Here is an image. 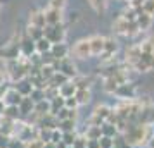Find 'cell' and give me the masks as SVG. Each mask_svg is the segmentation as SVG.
<instances>
[{
    "instance_id": "6da1fadb",
    "label": "cell",
    "mask_w": 154,
    "mask_h": 148,
    "mask_svg": "<svg viewBox=\"0 0 154 148\" xmlns=\"http://www.w3.org/2000/svg\"><path fill=\"white\" fill-rule=\"evenodd\" d=\"M123 138L128 143V147H146L149 145V141L152 138V126H147V124H128L123 133Z\"/></svg>"
},
{
    "instance_id": "7a4b0ae2",
    "label": "cell",
    "mask_w": 154,
    "mask_h": 148,
    "mask_svg": "<svg viewBox=\"0 0 154 148\" xmlns=\"http://www.w3.org/2000/svg\"><path fill=\"white\" fill-rule=\"evenodd\" d=\"M112 28H114V31H116L118 35H123V36H135L137 33H139L137 22L135 21H126L123 16H119L118 19L114 21Z\"/></svg>"
},
{
    "instance_id": "3957f363",
    "label": "cell",
    "mask_w": 154,
    "mask_h": 148,
    "mask_svg": "<svg viewBox=\"0 0 154 148\" xmlns=\"http://www.w3.org/2000/svg\"><path fill=\"white\" fill-rule=\"evenodd\" d=\"M43 38H47L52 45L54 43H64V40H66V26L64 24L45 26L43 28Z\"/></svg>"
},
{
    "instance_id": "277c9868",
    "label": "cell",
    "mask_w": 154,
    "mask_h": 148,
    "mask_svg": "<svg viewBox=\"0 0 154 148\" xmlns=\"http://www.w3.org/2000/svg\"><path fill=\"white\" fill-rule=\"evenodd\" d=\"M52 67H54L57 72H63L68 79H75L78 76L76 65H75V64H73V60H71V59H68V57H66V59H63V60H54Z\"/></svg>"
},
{
    "instance_id": "5b68a950",
    "label": "cell",
    "mask_w": 154,
    "mask_h": 148,
    "mask_svg": "<svg viewBox=\"0 0 154 148\" xmlns=\"http://www.w3.org/2000/svg\"><path fill=\"white\" fill-rule=\"evenodd\" d=\"M71 54L75 55V59H80V60H85L92 57L90 54V43H88V38H83V40H78L75 43V47L71 48Z\"/></svg>"
},
{
    "instance_id": "8992f818",
    "label": "cell",
    "mask_w": 154,
    "mask_h": 148,
    "mask_svg": "<svg viewBox=\"0 0 154 148\" xmlns=\"http://www.w3.org/2000/svg\"><path fill=\"white\" fill-rule=\"evenodd\" d=\"M109 112H111V109L107 105H97L94 109V112H92L88 124L90 126H100V124H104L106 119H107V115H109Z\"/></svg>"
},
{
    "instance_id": "52a82bcc",
    "label": "cell",
    "mask_w": 154,
    "mask_h": 148,
    "mask_svg": "<svg viewBox=\"0 0 154 148\" xmlns=\"http://www.w3.org/2000/svg\"><path fill=\"white\" fill-rule=\"evenodd\" d=\"M19 54H21L23 57H26V59H29L33 54H36L35 52V42L26 35V31L23 33L21 40H19Z\"/></svg>"
},
{
    "instance_id": "ba28073f",
    "label": "cell",
    "mask_w": 154,
    "mask_h": 148,
    "mask_svg": "<svg viewBox=\"0 0 154 148\" xmlns=\"http://www.w3.org/2000/svg\"><path fill=\"white\" fill-rule=\"evenodd\" d=\"M154 67V54H142L139 62L133 65L132 69L137 72H149Z\"/></svg>"
},
{
    "instance_id": "9c48e42d",
    "label": "cell",
    "mask_w": 154,
    "mask_h": 148,
    "mask_svg": "<svg viewBox=\"0 0 154 148\" xmlns=\"http://www.w3.org/2000/svg\"><path fill=\"white\" fill-rule=\"evenodd\" d=\"M45 14V24L47 26H56V24H63V10L59 9H52V7H47V10H43Z\"/></svg>"
},
{
    "instance_id": "30bf717a",
    "label": "cell",
    "mask_w": 154,
    "mask_h": 148,
    "mask_svg": "<svg viewBox=\"0 0 154 148\" xmlns=\"http://www.w3.org/2000/svg\"><path fill=\"white\" fill-rule=\"evenodd\" d=\"M140 55H142V50H140V45H130L125 52V62L128 64V67H133L135 64L139 62Z\"/></svg>"
},
{
    "instance_id": "8fae6325",
    "label": "cell",
    "mask_w": 154,
    "mask_h": 148,
    "mask_svg": "<svg viewBox=\"0 0 154 148\" xmlns=\"http://www.w3.org/2000/svg\"><path fill=\"white\" fill-rule=\"evenodd\" d=\"M116 97H119L121 100H133L135 98V86L132 83H123L116 88Z\"/></svg>"
},
{
    "instance_id": "7c38bea8",
    "label": "cell",
    "mask_w": 154,
    "mask_h": 148,
    "mask_svg": "<svg viewBox=\"0 0 154 148\" xmlns=\"http://www.w3.org/2000/svg\"><path fill=\"white\" fill-rule=\"evenodd\" d=\"M69 54V47L66 43H54L50 47V55L54 57V60H63Z\"/></svg>"
},
{
    "instance_id": "4fadbf2b",
    "label": "cell",
    "mask_w": 154,
    "mask_h": 148,
    "mask_svg": "<svg viewBox=\"0 0 154 148\" xmlns=\"http://www.w3.org/2000/svg\"><path fill=\"white\" fill-rule=\"evenodd\" d=\"M11 86H12L21 97H29V93H31V90H33V86H31V83H29L28 78H23V79H19V81H14Z\"/></svg>"
},
{
    "instance_id": "5bb4252c",
    "label": "cell",
    "mask_w": 154,
    "mask_h": 148,
    "mask_svg": "<svg viewBox=\"0 0 154 148\" xmlns=\"http://www.w3.org/2000/svg\"><path fill=\"white\" fill-rule=\"evenodd\" d=\"M21 100H23V97L19 95V93L16 91L12 86H9V90L5 91V95H4V98H2V102L5 103V107H9V105H14V107H17L19 103H21Z\"/></svg>"
},
{
    "instance_id": "9a60e30c",
    "label": "cell",
    "mask_w": 154,
    "mask_h": 148,
    "mask_svg": "<svg viewBox=\"0 0 154 148\" xmlns=\"http://www.w3.org/2000/svg\"><path fill=\"white\" fill-rule=\"evenodd\" d=\"M88 43H90V54L92 55H100L104 52V36H92L88 38Z\"/></svg>"
},
{
    "instance_id": "2e32d148",
    "label": "cell",
    "mask_w": 154,
    "mask_h": 148,
    "mask_svg": "<svg viewBox=\"0 0 154 148\" xmlns=\"http://www.w3.org/2000/svg\"><path fill=\"white\" fill-rule=\"evenodd\" d=\"M29 26L40 28V29H43L47 26V24H45V14H43V10H33V12L29 14Z\"/></svg>"
},
{
    "instance_id": "e0dca14e",
    "label": "cell",
    "mask_w": 154,
    "mask_h": 148,
    "mask_svg": "<svg viewBox=\"0 0 154 148\" xmlns=\"http://www.w3.org/2000/svg\"><path fill=\"white\" fill-rule=\"evenodd\" d=\"M17 109H19V114H21V119H24V117H28L29 114L33 112L35 103L31 102V98H29V97H23L21 103L17 105Z\"/></svg>"
},
{
    "instance_id": "ac0fdd59",
    "label": "cell",
    "mask_w": 154,
    "mask_h": 148,
    "mask_svg": "<svg viewBox=\"0 0 154 148\" xmlns=\"http://www.w3.org/2000/svg\"><path fill=\"white\" fill-rule=\"evenodd\" d=\"M57 91H59V97H63V98L73 97V95L76 93V85L73 83V79H69V81H66L63 86H59V88H57Z\"/></svg>"
},
{
    "instance_id": "d6986e66",
    "label": "cell",
    "mask_w": 154,
    "mask_h": 148,
    "mask_svg": "<svg viewBox=\"0 0 154 148\" xmlns=\"http://www.w3.org/2000/svg\"><path fill=\"white\" fill-rule=\"evenodd\" d=\"M75 98L78 102V107L82 105H87L92 98V93L88 88H76V93H75Z\"/></svg>"
},
{
    "instance_id": "ffe728a7",
    "label": "cell",
    "mask_w": 154,
    "mask_h": 148,
    "mask_svg": "<svg viewBox=\"0 0 154 148\" xmlns=\"http://www.w3.org/2000/svg\"><path fill=\"white\" fill-rule=\"evenodd\" d=\"M135 22H137V26H139V31H146V29L151 28V24H152V17L147 16V14H144V12H139Z\"/></svg>"
},
{
    "instance_id": "44dd1931",
    "label": "cell",
    "mask_w": 154,
    "mask_h": 148,
    "mask_svg": "<svg viewBox=\"0 0 154 148\" xmlns=\"http://www.w3.org/2000/svg\"><path fill=\"white\" fill-rule=\"evenodd\" d=\"M76 117H78V109H76V110H71V109H66V107H63V109H61V110L56 114L57 122L66 120V119H75V120H76Z\"/></svg>"
},
{
    "instance_id": "7402d4cb",
    "label": "cell",
    "mask_w": 154,
    "mask_h": 148,
    "mask_svg": "<svg viewBox=\"0 0 154 148\" xmlns=\"http://www.w3.org/2000/svg\"><path fill=\"white\" fill-rule=\"evenodd\" d=\"M66 81H69V79L66 78L63 72H54V76L47 81V86H50V88H56V90H57V88H59V86H63Z\"/></svg>"
},
{
    "instance_id": "603a6c76",
    "label": "cell",
    "mask_w": 154,
    "mask_h": 148,
    "mask_svg": "<svg viewBox=\"0 0 154 148\" xmlns=\"http://www.w3.org/2000/svg\"><path fill=\"white\" fill-rule=\"evenodd\" d=\"M50 47H52V43L47 40V38H40V40H36L35 42V52L36 54H47V52H50Z\"/></svg>"
},
{
    "instance_id": "cb8c5ba5",
    "label": "cell",
    "mask_w": 154,
    "mask_h": 148,
    "mask_svg": "<svg viewBox=\"0 0 154 148\" xmlns=\"http://www.w3.org/2000/svg\"><path fill=\"white\" fill-rule=\"evenodd\" d=\"M83 136L87 138V140H99L100 136H102V133H100V126H87V129H85Z\"/></svg>"
},
{
    "instance_id": "d4e9b609",
    "label": "cell",
    "mask_w": 154,
    "mask_h": 148,
    "mask_svg": "<svg viewBox=\"0 0 154 148\" xmlns=\"http://www.w3.org/2000/svg\"><path fill=\"white\" fill-rule=\"evenodd\" d=\"M2 117H5V119H9V120H19L21 119V114H19V109H17V107L9 105V107H5Z\"/></svg>"
},
{
    "instance_id": "484cf974",
    "label": "cell",
    "mask_w": 154,
    "mask_h": 148,
    "mask_svg": "<svg viewBox=\"0 0 154 148\" xmlns=\"http://www.w3.org/2000/svg\"><path fill=\"white\" fill-rule=\"evenodd\" d=\"M33 112L38 114L40 117H42V115H47V114H50V102H49V100H42V102L35 103Z\"/></svg>"
},
{
    "instance_id": "4316f807",
    "label": "cell",
    "mask_w": 154,
    "mask_h": 148,
    "mask_svg": "<svg viewBox=\"0 0 154 148\" xmlns=\"http://www.w3.org/2000/svg\"><path fill=\"white\" fill-rule=\"evenodd\" d=\"M57 129L63 131V133H69V131H76V120L75 119H66V120H61L57 124Z\"/></svg>"
},
{
    "instance_id": "83f0119b",
    "label": "cell",
    "mask_w": 154,
    "mask_h": 148,
    "mask_svg": "<svg viewBox=\"0 0 154 148\" xmlns=\"http://www.w3.org/2000/svg\"><path fill=\"white\" fill-rule=\"evenodd\" d=\"M63 107H64V98H63V97H59V95H57L56 98L50 100V114H52V115H56Z\"/></svg>"
},
{
    "instance_id": "f1b7e54d",
    "label": "cell",
    "mask_w": 154,
    "mask_h": 148,
    "mask_svg": "<svg viewBox=\"0 0 154 148\" xmlns=\"http://www.w3.org/2000/svg\"><path fill=\"white\" fill-rule=\"evenodd\" d=\"M100 133H102V136H107V138H114L118 133V129L112 126V124H107V122H104V124H100Z\"/></svg>"
},
{
    "instance_id": "f546056e",
    "label": "cell",
    "mask_w": 154,
    "mask_h": 148,
    "mask_svg": "<svg viewBox=\"0 0 154 148\" xmlns=\"http://www.w3.org/2000/svg\"><path fill=\"white\" fill-rule=\"evenodd\" d=\"M140 45V50H142V54H154V35L149 36L147 40H144Z\"/></svg>"
},
{
    "instance_id": "4dcf8cb0",
    "label": "cell",
    "mask_w": 154,
    "mask_h": 148,
    "mask_svg": "<svg viewBox=\"0 0 154 148\" xmlns=\"http://www.w3.org/2000/svg\"><path fill=\"white\" fill-rule=\"evenodd\" d=\"M29 98H31L33 103H38V102L45 100V90H42V88H33L31 93H29Z\"/></svg>"
},
{
    "instance_id": "1f68e13d",
    "label": "cell",
    "mask_w": 154,
    "mask_h": 148,
    "mask_svg": "<svg viewBox=\"0 0 154 148\" xmlns=\"http://www.w3.org/2000/svg\"><path fill=\"white\" fill-rule=\"evenodd\" d=\"M26 35L33 40V42H36V40H40V38H43V29L40 28H33V26H28V29H26Z\"/></svg>"
},
{
    "instance_id": "d6a6232c",
    "label": "cell",
    "mask_w": 154,
    "mask_h": 148,
    "mask_svg": "<svg viewBox=\"0 0 154 148\" xmlns=\"http://www.w3.org/2000/svg\"><path fill=\"white\" fill-rule=\"evenodd\" d=\"M140 12H144V14L152 17L154 16V0H144L142 2V7H140Z\"/></svg>"
},
{
    "instance_id": "836d02e7",
    "label": "cell",
    "mask_w": 154,
    "mask_h": 148,
    "mask_svg": "<svg viewBox=\"0 0 154 148\" xmlns=\"http://www.w3.org/2000/svg\"><path fill=\"white\" fill-rule=\"evenodd\" d=\"M76 131H69V133H63V141L66 143V147H71L73 141L76 140Z\"/></svg>"
},
{
    "instance_id": "e575fe53",
    "label": "cell",
    "mask_w": 154,
    "mask_h": 148,
    "mask_svg": "<svg viewBox=\"0 0 154 148\" xmlns=\"http://www.w3.org/2000/svg\"><path fill=\"white\" fill-rule=\"evenodd\" d=\"M99 147L100 148H112L114 147V141H112V138L100 136V138H99Z\"/></svg>"
},
{
    "instance_id": "d590c367",
    "label": "cell",
    "mask_w": 154,
    "mask_h": 148,
    "mask_svg": "<svg viewBox=\"0 0 154 148\" xmlns=\"http://www.w3.org/2000/svg\"><path fill=\"white\" fill-rule=\"evenodd\" d=\"M73 148H87V138H85L83 134H78L76 140L73 141Z\"/></svg>"
},
{
    "instance_id": "8d00e7d4",
    "label": "cell",
    "mask_w": 154,
    "mask_h": 148,
    "mask_svg": "<svg viewBox=\"0 0 154 148\" xmlns=\"http://www.w3.org/2000/svg\"><path fill=\"white\" fill-rule=\"evenodd\" d=\"M64 107L66 109H71V110H76L78 109V102L75 98V95L73 97H68V98H64Z\"/></svg>"
},
{
    "instance_id": "74e56055",
    "label": "cell",
    "mask_w": 154,
    "mask_h": 148,
    "mask_svg": "<svg viewBox=\"0 0 154 148\" xmlns=\"http://www.w3.org/2000/svg\"><path fill=\"white\" fill-rule=\"evenodd\" d=\"M90 5L95 9L97 12H102L104 7H106V0H90Z\"/></svg>"
},
{
    "instance_id": "f35d334b",
    "label": "cell",
    "mask_w": 154,
    "mask_h": 148,
    "mask_svg": "<svg viewBox=\"0 0 154 148\" xmlns=\"http://www.w3.org/2000/svg\"><path fill=\"white\" fill-rule=\"evenodd\" d=\"M24 145H26L24 141H21L19 138H14V136H12L11 141H9V147L7 148H24Z\"/></svg>"
},
{
    "instance_id": "ab89813d",
    "label": "cell",
    "mask_w": 154,
    "mask_h": 148,
    "mask_svg": "<svg viewBox=\"0 0 154 148\" xmlns=\"http://www.w3.org/2000/svg\"><path fill=\"white\" fill-rule=\"evenodd\" d=\"M64 5H66V0H49V7H52V9L63 10Z\"/></svg>"
},
{
    "instance_id": "60d3db41",
    "label": "cell",
    "mask_w": 154,
    "mask_h": 148,
    "mask_svg": "<svg viewBox=\"0 0 154 148\" xmlns=\"http://www.w3.org/2000/svg\"><path fill=\"white\" fill-rule=\"evenodd\" d=\"M63 140V131L59 129H52V136H50V143H59Z\"/></svg>"
},
{
    "instance_id": "b9f144b4",
    "label": "cell",
    "mask_w": 154,
    "mask_h": 148,
    "mask_svg": "<svg viewBox=\"0 0 154 148\" xmlns=\"http://www.w3.org/2000/svg\"><path fill=\"white\" fill-rule=\"evenodd\" d=\"M9 141H11V136L0 133V148H7L9 147Z\"/></svg>"
},
{
    "instance_id": "7bdbcfd3",
    "label": "cell",
    "mask_w": 154,
    "mask_h": 148,
    "mask_svg": "<svg viewBox=\"0 0 154 148\" xmlns=\"http://www.w3.org/2000/svg\"><path fill=\"white\" fill-rule=\"evenodd\" d=\"M87 148H100L99 140H87Z\"/></svg>"
},
{
    "instance_id": "ee69618b",
    "label": "cell",
    "mask_w": 154,
    "mask_h": 148,
    "mask_svg": "<svg viewBox=\"0 0 154 148\" xmlns=\"http://www.w3.org/2000/svg\"><path fill=\"white\" fill-rule=\"evenodd\" d=\"M9 86H11L9 83H5V85H0V100L4 98V95H5V91L9 90Z\"/></svg>"
},
{
    "instance_id": "f6af8a7d",
    "label": "cell",
    "mask_w": 154,
    "mask_h": 148,
    "mask_svg": "<svg viewBox=\"0 0 154 148\" xmlns=\"http://www.w3.org/2000/svg\"><path fill=\"white\" fill-rule=\"evenodd\" d=\"M5 83H7V74L4 69H0V85H5Z\"/></svg>"
},
{
    "instance_id": "bcb514c9",
    "label": "cell",
    "mask_w": 154,
    "mask_h": 148,
    "mask_svg": "<svg viewBox=\"0 0 154 148\" xmlns=\"http://www.w3.org/2000/svg\"><path fill=\"white\" fill-rule=\"evenodd\" d=\"M4 110H5V103H4V102L0 100V117L4 115Z\"/></svg>"
},
{
    "instance_id": "7dc6e473",
    "label": "cell",
    "mask_w": 154,
    "mask_h": 148,
    "mask_svg": "<svg viewBox=\"0 0 154 148\" xmlns=\"http://www.w3.org/2000/svg\"><path fill=\"white\" fill-rule=\"evenodd\" d=\"M43 148H57L56 143H43Z\"/></svg>"
},
{
    "instance_id": "c3c4849f",
    "label": "cell",
    "mask_w": 154,
    "mask_h": 148,
    "mask_svg": "<svg viewBox=\"0 0 154 148\" xmlns=\"http://www.w3.org/2000/svg\"><path fill=\"white\" fill-rule=\"evenodd\" d=\"M56 147H57V148H68V147H66V143H64L63 140L59 141V143H56Z\"/></svg>"
},
{
    "instance_id": "681fc988",
    "label": "cell",
    "mask_w": 154,
    "mask_h": 148,
    "mask_svg": "<svg viewBox=\"0 0 154 148\" xmlns=\"http://www.w3.org/2000/svg\"><path fill=\"white\" fill-rule=\"evenodd\" d=\"M68 148H73V147H68Z\"/></svg>"
},
{
    "instance_id": "f907efd6",
    "label": "cell",
    "mask_w": 154,
    "mask_h": 148,
    "mask_svg": "<svg viewBox=\"0 0 154 148\" xmlns=\"http://www.w3.org/2000/svg\"><path fill=\"white\" fill-rule=\"evenodd\" d=\"M112 148H114V147H112Z\"/></svg>"
}]
</instances>
